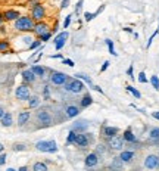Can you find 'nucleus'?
<instances>
[{
	"mask_svg": "<svg viewBox=\"0 0 159 171\" xmlns=\"http://www.w3.org/2000/svg\"><path fill=\"white\" fill-rule=\"evenodd\" d=\"M34 118L37 121V124H40L38 128H47L55 124V118H53V114H52L49 106H42L40 105L34 112Z\"/></svg>",
	"mask_w": 159,
	"mask_h": 171,
	"instance_id": "f257e3e1",
	"label": "nucleus"
},
{
	"mask_svg": "<svg viewBox=\"0 0 159 171\" xmlns=\"http://www.w3.org/2000/svg\"><path fill=\"white\" fill-rule=\"evenodd\" d=\"M34 21L30 15H21V16L13 21V30L18 33H33L34 30Z\"/></svg>",
	"mask_w": 159,
	"mask_h": 171,
	"instance_id": "f03ea898",
	"label": "nucleus"
},
{
	"mask_svg": "<svg viewBox=\"0 0 159 171\" xmlns=\"http://www.w3.org/2000/svg\"><path fill=\"white\" fill-rule=\"evenodd\" d=\"M63 89H65V92L68 93H72V94H80L83 93L84 90H85V83H84L83 80H80V78H68L67 83L63 84Z\"/></svg>",
	"mask_w": 159,
	"mask_h": 171,
	"instance_id": "7ed1b4c3",
	"label": "nucleus"
},
{
	"mask_svg": "<svg viewBox=\"0 0 159 171\" xmlns=\"http://www.w3.org/2000/svg\"><path fill=\"white\" fill-rule=\"evenodd\" d=\"M35 151L43 154H56L58 152V143L55 140H38L35 145Z\"/></svg>",
	"mask_w": 159,
	"mask_h": 171,
	"instance_id": "20e7f679",
	"label": "nucleus"
},
{
	"mask_svg": "<svg viewBox=\"0 0 159 171\" xmlns=\"http://www.w3.org/2000/svg\"><path fill=\"white\" fill-rule=\"evenodd\" d=\"M94 134L93 133H89V131H84V133H77V137H75V142L74 145L80 149H87L89 146L92 145L94 142Z\"/></svg>",
	"mask_w": 159,
	"mask_h": 171,
	"instance_id": "39448f33",
	"label": "nucleus"
},
{
	"mask_svg": "<svg viewBox=\"0 0 159 171\" xmlns=\"http://www.w3.org/2000/svg\"><path fill=\"white\" fill-rule=\"evenodd\" d=\"M69 78L68 74L62 72V71H50L49 74V83L55 87H62V86L67 83V80Z\"/></svg>",
	"mask_w": 159,
	"mask_h": 171,
	"instance_id": "423d86ee",
	"label": "nucleus"
},
{
	"mask_svg": "<svg viewBox=\"0 0 159 171\" xmlns=\"http://www.w3.org/2000/svg\"><path fill=\"white\" fill-rule=\"evenodd\" d=\"M30 16L33 18L34 21H43L47 16V10H46V6L43 3H38L33 8H30Z\"/></svg>",
	"mask_w": 159,
	"mask_h": 171,
	"instance_id": "0eeeda50",
	"label": "nucleus"
},
{
	"mask_svg": "<svg viewBox=\"0 0 159 171\" xmlns=\"http://www.w3.org/2000/svg\"><path fill=\"white\" fill-rule=\"evenodd\" d=\"M30 96H31L30 84L22 83V84H19L16 89H15V97H16L18 100H28V99H30Z\"/></svg>",
	"mask_w": 159,
	"mask_h": 171,
	"instance_id": "6e6552de",
	"label": "nucleus"
},
{
	"mask_svg": "<svg viewBox=\"0 0 159 171\" xmlns=\"http://www.w3.org/2000/svg\"><path fill=\"white\" fill-rule=\"evenodd\" d=\"M108 146L110 151H117V152H119V151H122L124 149V146H125V140H124V137L122 136H118V134H115V136H112L110 139H108Z\"/></svg>",
	"mask_w": 159,
	"mask_h": 171,
	"instance_id": "1a4fd4ad",
	"label": "nucleus"
},
{
	"mask_svg": "<svg viewBox=\"0 0 159 171\" xmlns=\"http://www.w3.org/2000/svg\"><path fill=\"white\" fill-rule=\"evenodd\" d=\"M81 112V106H77V105H67L63 108V118L65 120H72V118H77Z\"/></svg>",
	"mask_w": 159,
	"mask_h": 171,
	"instance_id": "9d476101",
	"label": "nucleus"
},
{
	"mask_svg": "<svg viewBox=\"0 0 159 171\" xmlns=\"http://www.w3.org/2000/svg\"><path fill=\"white\" fill-rule=\"evenodd\" d=\"M47 31H52L50 25L43 19V21H35V24H34V30H33V34L35 37H40L42 34L44 33H47Z\"/></svg>",
	"mask_w": 159,
	"mask_h": 171,
	"instance_id": "9b49d317",
	"label": "nucleus"
},
{
	"mask_svg": "<svg viewBox=\"0 0 159 171\" xmlns=\"http://www.w3.org/2000/svg\"><path fill=\"white\" fill-rule=\"evenodd\" d=\"M144 168H147V170H156L159 168V154H150L147 155L146 158H144Z\"/></svg>",
	"mask_w": 159,
	"mask_h": 171,
	"instance_id": "f8f14e48",
	"label": "nucleus"
},
{
	"mask_svg": "<svg viewBox=\"0 0 159 171\" xmlns=\"http://www.w3.org/2000/svg\"><path fill=\"white\" fill-rule=\"evenodd\" d=\"M99 161H100V156L96 152H90V154L85 155V158H84V167L85 168H94V167L99 165Z\"/></svg>",
	"mask_w": 159,
	"mask_h": 171,
	"instance_id": "ddd939ff",
	"label": "nucleus"
},
{
	"mask_svg": "<svg viewBox=\"0 0 159 171\" xmlns=\"http://www.w3.org/2000/svg\"><path fill=\"white\" fill-rule=\"evenodd\" d=\"M68 38H69V33L68 31H62V33H59L56 34V37L53 38V44H55V49L56 50H60L65 44H67Z\"/></svg>",
	"mask_w": 159,
	"mask_h": 171,
	"instance_id": "4468645a",
	"label": "nucleus"
},
{
	"mask_svg": "<svg viewBox=\"0 0 159 171\" xmlns=\"http://www.w3.org/2000/svg\"><path fill=\"white\" fill-rule=\"evenodd\" d=\"M21 77H22V83H27V84H34L37 81V75L33 72L31 68H27V69H22L21 72Z\"/></svg>",
	"mask_w": 159,
	"mask_h": 171,
	"instance_id": "2eb2a0df",
	"label": "nucleus"
},
{
	"mask_svg": "<svg viewBox=\"0 0 159 171\" xmlns=\"http://www.w3.org/2000/svg\"><path fill=\"white\" fill-rule=\"evenodd\" d=\"M69 130H74L75 133H84L89 130V121L87 120H78V121H74L71 124Z\"/></svg>",
	"mask_w": 159,
	"mask_h": 171,
	"instance_id": "dca6fc26",
	"label": "nucleus"
},
{
	"mask_svg": "<svg viewBox=\"0 0 159 171\" xmlns=\"http://www.w3.org/2000/svg\"><path fill=\"white\" fill-rule=\"evenodd\" d=\"M122 137H124V140H125V143H128V145H131V146H136V145H139V139H137V136L133 133V130L128 127L122 133Z\"/></svg>",
	"mask_w": 159,
	"mask_h": 171,
	"instance_id": "f3484780",
	"label": "nucleus"
},
{
	"mask_svg": "<svg viewBox=\"0 0 159 171\" xmlns=\"http://www.w3.org/2000/svg\"><path fill=\"white\" fill-rule=\"evenodd\" d=\"M118 156L124 161V164H128V162H133V159L136 158V152L133 149H122V151H119Z\"/></svg>",
	"mask_w": 159,
	"mask_h": 171,
	"instance_id": "a211bd4d",
	"label": "nucleus"
},
{
	"mask_svg": "<svg viewBox=\"0 0 159 171\" xmlns=\"http://www.w3.org/2000/svg\"><path fill=\"white\" fill-rule=\"evenodd\" d=\"M31 120V112H30V108L28 109H24L18 114V126L19 127H24L28 121Z\"/></svg>",
	"mask_w": 159,
	"mask_h": 171,
	"instance_id": "6ab92c4d",
	"label": "nucleus"
},
{
	"mask_svg": "<svg viewBox=\"0 0 159 171\" xmlns=\"http://www.w3.org/2000/svg\"><path fill=\"white\" fill-rule=\"evenodd\" d=\"M119 133V128L118 127H112V126H103L102 127V137H105L106 140L110 139L112 136H115Z\"/></svg>",
	"mask_w": 159,
	"mask_h": 171,
	"instance_id": "aec40b11",
	"label": "nucleus"
},
{
	"mask_svg": "<svg viewBox=\"0 0 159 171\" xmlns=\"http://www.w3.org/2000/svg\"><path fill=\"white\" fill-rule=\"evenodd\" d=\"M31 69H33V72L37 75V78H44L47 77V72H50L47 68H44V67H42V65H37V64H33V67H31Z\"/></svg>",
	"mask_w": 159,
	"mask_h": 171,
	"instance_id": "412c9836",
	"label": "nucleus"
},
{
	"mask_svg": "<svg viewBox=\"0 0 159 171\" xmlns=\"http://www.w3.org/2000/svg\"><path fill=\"white\" fill-rule=\"evenodd\" d=\"M3 16H5V21L13 22L15 19H18V18L21 16V13H19V10H16V9H8V10L3 12Z\"/></svg>",
	"mask_w": 159,
	"mask_h": 171,
	"instance_id": "4be33fe9",
	"label": "nucleus"
},
{
	"mask_svg": "<svg viewBox=\"0 0 159 171\" xmlns=\"http://www.w3.org/2000/svg\"><path fill=\"white\" fill-rule=\"evenodd\" d=\"M27 103H28V108H30V109H37V108L42 105V97H40L38 94H31L30 99L27 100Z\"/></svg>",
	"mask_w": 159,
	"mask_h": 171,
	"instance_id": "5701e85b",
	"label": "nucleus"
},
{
	"mask_svg": "<svg viewBox=\"0 0 159 171\" xmlns=\"http://www.w3.org/2000/svg\"><path fill=\"white\" fill-rule=\"evenodd\" d=\"M0 124L3 127H12V124H13V115H12V112H5V115L0 118Z\"/></svg>",
	"mask_w": 159,
	"mask_h": 171,
	"instance_id": "b1692460",
	"label": "nucleus"
},
{
	"mask_svg": "<svg viewBox=\"0 0 159 171\" xmlns=\"http://www.w3.org/2000/svg\"><path fill=\"white\" fill-rule=\"evenodd\" d=\"M92 103H93V97L90 93H84L83 97L80 99V106H81V109H85V108L92 106Z\"/></svg>",
	"mask_w": 159,
	"mask_h": 171,
	"instance_id": "393cba45",
	"label": "nucleus"
},
{
	"mask_svg": "<svg viewBox=\"0 0 159 171\" xmlns=\"http://www.w3.org/2000/svg\"><path fill=\"white\" fill-rule=\"evenodd\" d=\"M0 53H5V55L13 53V50L10 49V42H9L8 38H2L0 40Z\"/></svg>",
	"mask_w": 159,
	"mask_h": 171,
	"instance_id": "a878e982",
	"label": "nucleus"
},
{
	"mask_svg": "<svg viewBox=\"0 0 159 171\" xmlns=\"http://www.w3.org/2000/svg\"><path fill=\"white\" fill-rule=\"evenodd\" d=\"M109 168H112V170H121V168H124V161L119 156H115V158H112V161L109 164Z\"/></svg>",
	"mask_w": 159,
	"mask_h": 171,
	"instance_id": "bb28decb",
	"label": "nucleus"
},
{
	"mask_svg": "<svg viewBox=\"0 0 159 171\" xmlns=\"http://www.w3.org/2000/svg\"><path fill=\"white\" fill-rule=\"evenodd\" d=\"M156 140H159V127H153L149 131V143L150 145H155Z\"/></svg>",
	"mask_w": 159,
	"mask_h": 171,
	"instance_id": "cd10ccee",
	"label": "nucleus"
},
{
	"mask_svg": "<svg viewBox=\"0 0 159 171\" xmlns=\"http://www.w3.org/2000/svg\"><path fill=\"white\" fill-rule=\"evenodd\" d=\"M75 137H77V133L74 131V130H68V136H67V140H65V145H67V146L74 145Z\"/></svg>",
	"mask_w": 159,
	"mask_h": 171,
	"instance_id": "c85d7f7f",
	"label": "nucleus"
},
{
	"mask_svg": "<svg viewBox=\"0 0 159 171\" xmlns=\"http://www.w3.org/2000/svg\"><path fill=\"white\" fill-rule=\"evenodd\" d=\"M74 77L80 78V80H83V81L85 83V84H89L90 87H93V80H92L90 77H89V75H85V74H83V72H77V74L74 75Z\"/></svg>",
	"mask_w": 159,
	"mask_h": 171,
	"instance_id": "c756f323",
	"label": "nucleus"
},
{
	"mask_svg": "<svg viewBox=\"0 0 159 171\" xmlns=\"http://www.w3.org/2000/svg\"><path fill=\"white\" fill-rule=\"evenodd\" d=\"M94 152L99 155V156H103V155L108 152V146L105 145V143H99V145L96 146V151H94Z\"/></svg>",
	"mask_w": 159,
	"mask_h": 171,
	"instance_id": "7c9ffc66",
	"label": "nucleus"
},
{
	"mask_svg": "<svg viewBox=\"0 0 159 171\" xmlns=\"http://www.w3.org/2000/svg\"><path fill=\"white\" fill-rule=\"evenodd\" d=\"M42 44H44V43H43L42 40L38 38V37H35V38L33 40V43H31V44H30V46H28L27 49H28V50H35V49H38V47H40Z\"/></svg>",
	"mask_w": 159,
	"mask_h": 171,
	"instance_id": "2f4dec72",
	"label": "nucleus"
},
{
	"mask_svg": "<svg viewBox=\"0 0 159 171\" xmlns=\"http://www.w3.org/2000/svg\"><path fill=\"white\" fill-rule=\"evenodd\" d=\"M42 96H43V100H49L50 99V87L47 84H44L42 87Z\"/></svg>",
	"mask_w": 159,
	"mask_h": 171,
	"instance_id": "473e14b6",
	"label": "nucleus"
},
{
	"mask_svg": "<svg viewBox=\"0 0 159 171\" xmlns=\"http://www.w3.org/2000/svg\"><path fill=\"white\" fill-rule=\"evenodd\" d=\"M33 171H47V164L40 162V161L33 164Z\"/></svg>",
	"mask_w": 159,
	"mask_h": 171,
	"instance_id": "72a5a7b5",
	"label": "nucleus"
},
{
	"mask_svg": "<svg viewBox=\"0 0 159 171\" xmlns=\"http://www.w3.org/2000/svg\"><path fill=\"white\" fill-rule=\"evenodd\" d=\"M125 89H127V92L133 94L136 99H140V97H142V93H140V92H139V90H137L136 87H133V86H127Z\"/></svg>",
	"mask_w": 159,
	"mask_h": 171,
	"instance_id": "f704fd0d",
	"label": "nucleus"
},
{
	"mask_svg": "<svg viewBox=\"0 0 159 171\" xmlns=\"http://www.w3.org/2000/svg\"><path fill=\"white\" fill-rule=\"evenodd\" d=\"M12 151H13V152H25L27 145L25 143H13V145H12Z\"/></svg>",
	"mask_w": 159,
	"mask_h": 171,
	"instance_id": "c9c22d12",
	"label": "nucleus"
},
{
	"mask_svg": "<svg viewBox=\"0 0 159 171\" xmlns=\"http://www.w3.org/2000/svg\"><path fill=\"white\" fill-rule=\"evenodd\" d=\"M105 43H106V46H108L109 53H110L112 56H117L118 53H117V52H115V47H114V42H112L110 38H106V40H105Z\"/></svg>",
	"mask_w": 159,
	"mask_h": 171,
	"instance_id": "e433bc0d",
	"label": "nucleus"
},
{
	"mask_svg": "<svg viewBox=\"0 0 159 171\" xmlns=\"http://www.w3.org/2000/svg\"><path fill=\"white\" fill-rule=\"evenodd\" d=\"M149 81H150L152 87H153L155 90H158V92H159V77H158V75H155V74H153V75L149 78Z\"/></svg>",
	"mask_w": 159,
	"mask_h": 171,
	"instance_id": "4c0bfd02",
	"label": "nucleus"
},
{
	"mask_svg": "<svg viewBox=\"0 0 159 171\" xmlns=\"http://www.w3.org/2000/svg\"><path fill=\"white\" fill-rule=\"evenodd\" d=\"M71 22H72V13H69V15H67L65 16V19H63V30H68L69 28V25H71Z\"/></svg>",
	"mask_w": 159,
	"mask_h": 171,
	"instance_id": "58836bf2",
	"label": "nucleus"
},
{
	"mask_svg": "<svg viewBox=\"0 0 159 171\" xmlns=\"http://www.w3.org/2000/svg\"><path fill=\"white\" fill-rule=\"evenodd\" d=\"M52 34H53L52 31H47V33H44V34H42V35H40L38 38H40V40H42V42L44 43V44H46V42H49V40L52 38Z\"/></svg>",
	"mask_w": 159,
	"mask_h": 171,
	"instance_id": "ea45409f",
	"label": "nucleus"
},
{
	"mask_svg": "<svg viewBox=\"0 0 159 171\" xmlns=\"http://www.w3.org/2000/svg\"><path fill=\"white\" fill-rule=\"evenodd\" d=\"M149 80H147V77H146V72L144 71H142V72H139V83H142V84H146Z\"/></svg>",
	"mask_w": 159,
	"mask_h": 171,
	"instance_id": "a19ab883",
	"label": "nucleus"
},
{
	"mask_svg": "<svg viewBox=\"0 0 159 171\" xmlns=\"http://www.w3.org/2000/svg\"><path fill=\"white\" fill-rule=\"evenodd\" d=\"M83 3H84V0H78L77 2V5H75V15H80V12H81V9H83Z\"/></svg>",
	"mask_w": 159,
	"mask_h": 171,
	"instance_id": "79ce46f5",
	"label": "nucleus"
},
{
	"mask_svg": "<svg viewBox=\"0 0 159 171\" xmlns=\"http://www.w3.org/2000/svg\"><path fill=\"white\" fill-rule=\"evenodd\" d=\"M97 15H96V12H93V13H90V12H84V18H85V21L87 22H90L93 18H96Z\"/></svg>",
	"mask_w": 159,
	"mask_h": 171,
	"instance_id": "37998d69",
	"label": "nucleus"
},
{
	"mask_svg": "<svg viewBox=\"0 0 159 171\" xmlns=\"http://www.w3.org/2000/svg\"><path fill=\"white\" fill-rule=\"evenodd\" d=\"M62 64H63V65H67V67H71V68H72V67H75V62H74L72 59H68V58H63V59H62Z\"/></svg>",
	"mask_w": 159,
	"mask_h": 171,
	"instance_id": "c03bdc74",
	"label": "nucleus"
},
{
	"mask_svg": "<svg viewBox=\"0 0 159 171\" xmlns=\"http://www.w3.org/2000/svg\"><path fill=\"white\" fill-rule=\"evenodd\" d=\"M6 159H8V154H5V152H2V154H0V167L6 164Z\"/></svg>",
	"mask_w": 159,
	"mask_h": 171,
	"instance_id": "a18cd8bd",
	"label": "nucleus"
},
{
	"mask_svg": "<svg viewBox=\"0 0 159 171\" xmlns=\"http://www.w3.org/2000/svg\"><path fill=\"white\" fill-rule=\"evenodd\" d=\"M127 75L131 78V80H134V67L133 65H130V67H128V69H127Z\"/></svg>",
	"mask_w": 159,
	"mask_h": 171,
	"instance_id": "49530a36",
	"label": "nucleus"
},
{
	"mask_svg": "<svg viewBox=\"0 0 159 171\" xmlns=\"http://www.w3.org/2000/svg\"><path fill=\"white\" fill-rule=\"evenodd\" d=\"M158 34H159V30H156V31H155V33H153V34L150 35V38H149V42H147V46H146L147 49H149V47L152 46V42H153V38H155V37H156Z\"/></svg>",
	"mask_w": 159,
	"mask_h": 171,
	"instance_id": "de8ad7c7",
	"label": "nucleus"
},
{
	"mask_svg": "<svg viewBox=\"0 0 159 171\" xmlns=\"http://www.w3.org/2000/svg\"><path fill=\"white\" fill-rule=\"evenodd\" d=\"M38 3H42V2H40V0H28V2H27L28 8H33V6H35V5H38Z\"/></svg>",
	"mask_w": 159,
	"mask_h": 171,
	"instance_id": "09e8293b",
	"label": "nucleus"
},
{
	"mask_svg": "<svg viewBox=\"0 0 159 171\" xmlns=\"http://www.w3.org/2000/svg\"><path fill=\"white\" fill-rule=\"evenodd\" d=\"M109 65H110V62H109V60H105L103 65H102V68H100V72H105V71L109 68Z\"/></svg>",
	"mask_w": 159,
	"mask_h": 171,
	"instance_id": "8fccbe9b",
	"label": "nucleus"
},
{
	"mask_svg": "<svg viewBox=\"0 0 159 171\" xmlns=\"http://www.w3.org/2000/svg\"><path fill=\"white\" fill-rule=\"evenodd\" d=\"M69 2L71 0H60V9H67L69 6Z\"/></svg>",
	"mask_w": 159,
	"mask_h": 171,
	"instance_id": "3c124183",
	"label": "nucleus"
},
{
	"mask_svg": "<svg viewBox=\"0 0 159 171\" xmlns=\"http://www.w3.org/2000/svg\"><path fill=\"white\" fill-rule=\"evenodd\" d=\"M49 58L50 59H63V55L62 53H56V55H50Z\"/></svg>",
	"mask_w": 159,
	"mask_h": 171,
	"instance_id": "603ef678",
	"label": "nucleus"
},
{
	"mask_svg": "<svg viewBox=\"0 0 159 171\" xmlns=\"http://www.w3.org/2000/svg\"><path fill=\"white\" fill-rule=\"evenodd\" d=\"M6 33H8V30H6V27H5V25H0V34H2V35H5V34H6Z\"/></svg>",
	"mask_w": 159,
	"mask_h": 171,
	"instance_id": "864d4df0",
	"label": "nucleus"
},
{
	"mask_svg": "<svg viewBox=\"0 0 159 171\" xmlns=\"http://www.w3.org/2000/svg\"><path fill=\"white\" fill-rule=\"evenodd\" d=\"M58 28H59V22H58V19H56L55 25H53V28H52V33H56V31H58Z\"/></svg>",
	"mask_w": 159,
	"mask_h": 171,
	"instance_id": "5fc2aeb1",
	"label": "nucleus"
},
{
	"mask_svg": "<svg viewBox=\"0 0 159 171\" xmlns=\"http://www.w3.org/2000/svg\"><path fill=\"white\" fill-rule=\"evenodd\" d=\"M152 117L155 118V120H158L159 121V111H155V112H152Z\"/></svg>",
	"mask_w": 159,
	"mask_h": 171,
	"instance_id": "6e6d98bb",
	"label": "nucleus"
},
{
	"mask_svg": "<svg viewBox=\"0 0 159 171\" xmlns=\"http://www.w3.org/2000/svg\"><path fill=\"white\" fill-rule=\"evenodd\" d=\"M93 89H94V90H96V92H99V93H102V94H103V90H102V89H100V87H99V86L93 84Z\"/></svg>",
	"mask_w": 159,
	"mask_h": 171,
	"instance_id": "4d7b16f0",
	"label": "nucleus"
},
{
	"mask_svg": "<svg viewBox=\"0 0 159 171\" xmlns=\"http://www.w3.org/2000/svg\"><path fill=\"white\" fill-rule=\"evenodd\" d=\"M5 22V16H3V12H0V25H3Z\"/></svg>",
	"mask_w": 159,
	"mask_h": 171,
	"instance_id": "13d9d810",
	"label": "nucleus"
},
{
	"mask_svg": "<svg viewBox=\"0 0 159 171\" xmlns=\"http://www.w3.org/2000/svg\"><path fill=\"white\" fill-rule=\"evenodd\" d=\"M103 9H105V5H102L100 8H99V9H97V10H96V15H99V13H100L102 10H103Z\"/></svg>",
	"mask_w": 159,
	"mask_h": 171,
	"instance_id": "bf43d9fd",
	"label": "nucleus"
},
{
	"mask_svg": "<svg viewBox=\"0 0 159 171\" xmlns=\"http://www.w3.org/2000/svg\"><path fill=\"white\" fill-rule=\"evenodd\" d=\"M5 108H3V106H0V118H2V117H3V115H5Z\"/></svg>",
	"mask_w": 159,
	"mask_h": 171,
	"instance_id": "052dcab7",
	"label": "nucleus"
},
{
	"mask_svg": "<svg viewBox=\"0 0 159 171\" xmlns=\"http://www.w3.org/2000/svg\"><path fill=\"white\" fill-rule=\"evenodd\" d=\"M28 170V167L27 165H22V167H19V171H27Z\"/></svg>",
	"mask_w": 159,
	"mask_h": 171,
	"instance_id": "680f3d73",
	"label": "nucleus"
},
{
	"mask_svg": "<svg viewBox=\"0 0 159 171\" xmlns=\"http://www.w3.org/2000/svg\"><path fill=\"white\" fill-rule=\"evenodd\" d=\"M124 31H125V33H133V30H131L130 27H125V28H124Z\"/></svg>",
	"mask_w": 159,
	"mask_h": 171,
	"instance_id": "e2e57ef3",
	"label": "nucleus"
},
{
	"mask_svg": "<svg viewBox=\"0 0 159 171\" xmlns=\"http://www.w3.org/2000/svg\"><path fill=\"white\" fill-rule=\"evenodd\" d=\"M2 152H5V146H3V143H0V154Z\"/></svg>",
	"mask_w": 159,
	"mask_h": 171,
	"instance_id": "0e129e2a",
	"label": "nucleus"
},
{
	"mask_svg": "<svg viewBox=\"0 0 159 171\" xmlns=\"http://www.w3.org/2000/svg\"><path fill=\"white\" fill-rule=\"evenodd\" d=\"M158 30H159V27H158Z\"/></svg>",
	"mask_w": 159,
	"mask_h": 171,
	"instance_id": "69168bd1",
	"label": "nucleus"
}]
</instances>
